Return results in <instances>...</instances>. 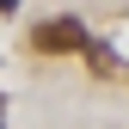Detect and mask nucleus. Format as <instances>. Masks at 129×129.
<instances>
[{"mask_svg":"<svg viewBox=\"0 0 129 129\" xmlns=\"http://www.w3.org/2000/svg\"><path fill=\"white\" fill-rule=\"evenodd\" d=\"M31 43H37L43 55H74V49H92V37H86V25H80V19H49V25H37V31H31Z\"/></svg>","mask_w":129,"mask_h":129,"instance_id":"f257e3e1","label":"nucleus"},{"mask_svg":"<svg viewBox=\"0 0 129 129\" xmlns=\"http://www.w3.org/2000/svg\"><path fill=\"white\" fill-rule=\"evenodd\" d=\"M0 12H12V0H0Z\"/></svg>","mask_w":129,"mask_h":129,"instance_id":"f03ea898","label":"nucleus"},{"mask_svg":"<svg viewBox=\"0 0 129 129\" xmlns=\"http://www.w3.org/2000/svg\"><path fill=\"white\" fill-rule=\"evenodd\" d=\"M0 117H6V105H0Z\"/></svg>","mask_w":129,"mask_h":129,"instance_id":"7ed1b4c3","label":"nucleus"}]
</instances>
